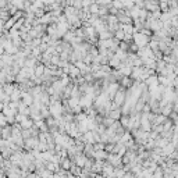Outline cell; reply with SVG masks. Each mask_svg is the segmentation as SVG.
<instances>
[{
	"mask_svg": "<svg viewBox=\"0 0 178 178\" xmlns=\"http://www.w3.org/2000/svg\"><path fill=\"white\" fill-rule=\"evenodd\" d=\"M77 13V9H74L72 6H67L66 7V14H67V17H72V14H75Z\"/></svg>",
	"mask_w": 178,
	"mask_h": 178,
	"instance_id": "obj_1",
	"label": "cell"
},
{
	"mask_svg": "<svg viewBox=\"0 0 178 178\" xmlns=\"http://www.w3.org/2000/svg\"><path fill=\"white\" fill-rule=\"evenodd\" d=\"M88 11H91V13H98V11H99V6L96 4V3H92V4L88 7Z\"/></svg>",
	"mask_w": 178,
	"mask_h": 178,
	"instance_id": "obj_2",
	"label": "cell"
},
{
	"mask_svg": "<svg viewBox=\"0 0 178 178\" xmlns=\"http://www.w3.org/2000/svg\"><path fill=\"white\" fill-rule=\"evenodd\" d=\"M111 4H113V7L117 10V9H121L123 7V4H121V2L120 0H111Z\"/></svg>",
	"mask_w": 178,
	"mask_h": 178,
	"instance_id": "obj_3",
	"label": "cell"
},
{
	"mask_svg": "<svg viewBox=\"0 0 178 178\" xmlns=\"http://www.w3.org/2000/svg\"><path fill=\"white\" fill-rule=\"evenodd\" d=\"M92 3H95V0H82V6L85 7V9H88Z\"/></svg>",
	"mask_w": 178,
	"mask_h": 178,
	"instance_id": "obj_4",
	"label": "cell"
},
{
	"mask_svg": "<svg viewBox=\"0 0 178 178\" xmlns=\"http://www.w3.org/2000/svg\"><path fill=\"white\" fill-rule=\"evenodd\" d=\"M138 15H141V18H145L148 15V13H146V9H143V10H139V14Z\"/></svg>",
	"mask_w": 178,
	"mask_h": 178,
	"instance_id": "obj_5",
	"label": "cell"
},
{
	"mask_svg": "<svg viewBox=\"0 0 178 178\" xmlns=\"http://www.w3.org/2000/svg\"><path fill=\"white\" fill-rule=\"evenodd\" d=\"M166 7H167V9H168V4H167V3H166V2H160V9H166Z\"/></svg>",
	"mask_w": 178,
	"mask_h": 178,
	"instance_id": "obj_6",
	"label": "cell"
}]
</instances>
